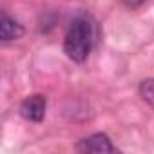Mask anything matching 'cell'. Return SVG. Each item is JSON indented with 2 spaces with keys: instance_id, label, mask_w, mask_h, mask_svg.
<instances>
[{
  "instance_id": "obj_1",
  "label": "cell",
  "mask_w": 154,
  "mask_h": 154,
  "mask_svg": "<svg viewBox=\"0 0 154 154\" xmlns=\"http://www.w3.org/2000/svg\"><path fill=\"white\" fill-rule=\"evenodd\" d=\"M94 44V24L87 15H78L74 17L65 40H63V53L72 60V62H85L87 56L93 51Z\"/></svg>"
},
{
  "instance_id": "obj_2",
  "label": "cell",
  "mask_w": 154,
  "mask_h": 154,
  "mask_svg": "<svg viewBox=\"0 0 154 154\" xmlns=\"http://www.w3.org/2000/svg\"><path fill=\"white\" fill-rule=\"evenodd\" d=\"M45 109H47V100L44 94H33L29 98H26L20 105V114L24 120L33 122V123H40L45 118Z\"/></svg>"
},
{
  "instance_id": "obj_3",
  "label": "cell",
  "mask_w": 154,
  "mask_h": 154,
  "mask_svg": "<svg viewBox=\"0 0 154 154\" xmlns=\"http://www.w3.org/2000/svg\"><path fill=\"white\" fill-rule=\"evenodd\" d=\"M78 152H94V154H105V152H116V147L111 143L109 136L103 132L91 134L76 143Z\"/></svg>"
},
{
  "instance_id": "obj_4",
  "label": "cell",
  "mask_w": 154,
  "mask_h": 154,
  "mask_svg": "<svg viewBox=\"0 0 154 154\" xmlns=\"http://www.w3.org/2000/svg\"><path fill=\"white\" fill-rule=\"evenodd\" d=\"M26 29L22 24H18L15 18H11L8 13H2L0 17V40L2 42H11V40H18L20 36H24Z\"/></svg>"
},
{
  "instance_id": "obj_5",
  "label": "cell",
  "mask_w": 154,
  "mask_h": 154,
  "mask_svg": "<svg viewBox=\"0 0 154 154\" xmlns=\"http://www.w3.org/2000/svg\"><path fill=\"white\" fill-rule=\"evenodd\" d=\"M140 96L154 109V78H145L140 84Z\"/></svg>"
},
{
  "instance_id": "obj_6",
  "label": "cell",
  "mask_w": 154,
  "mask_h": 154,
  "mask_svg": "<svg viewBox=\"0 0 154 154\" xmlns=\"http://www.w3.org/2000/svg\"><path fill=\"white\" fill-rule=\"evenodd\" d=\"M147 0H123V4L129 8V9H138L140 6H143Z\"/></svg>"
}]
</instances>
